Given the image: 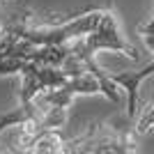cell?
<instances>
[{
    "instance_id": "4",
    "label": "cell",
    "mask_w": 154,
    "mask_h": 154,
    "mask_svg": "<svg viewBox=\"0 0 154 154\" xmlns=\"http://www.w3.org/2000/svg\"><path fill=\"white\" fill-rule=\"evenodd\" d=\"M134 129H136V134H147L149 129H154V101L145 108V113L140 115V120Z\"/></svg>"
},
{
    "instance_id": "2",
    "label": "cell",
    "mask_w": 154,
    "mask_h": 154,
    "mask_svg": "<svg viewBox=\"0 0 154 154\" xmlns=\"http://www.w3.org/2000/svg\"><path fill=\"white\" fill-rule=\"evenodd\" d=\"M71 51H74L76 58H94L99 51H117V53L129 55L131 60L140 58V53L122 37L117 19L110 9H101V16L97 21V26L88 35L71 39Z\"/></svg>"
},
{
    "instance_id": "3",
    "label": "cell",
    "mask_w": 154,
    "mask_h": 154,
    "mask_svg": "<svg viewBox=\"0 0 154 154\" xmlns=\"http://www.w3.org/2000/svg\"><path fill=\"white\" fill-rule=\"evenodd\" d=\"M143 39H145V46H147L149 51H154V35H143ZM154 74V60L149 64H145L143 69L138 71H117V74H110V78H113V83L120 85L122 90H127V117L129 120H134L136 117V103H138V88H140V83L145 81L147 76H152Z\"/></svg>"
},
{
    "instance_id": "6",
    "label": "cell",
    "mask_w": 154,
    "mask_h": 154,
    "mask_svg": "<svg viewBox=\"0 0 154 154\" xmlns=\"http://www.w3.org/2000/svg\"><path fill=\"white\" fill-rule=\"evenodd\" d=\"M140 37L143 35H154V16H152V21H147V23H145V26H140Z\"/></svg>"
},
{
    "instance_id": "5",
    "label": "cell",
    "mask_w": 154,
    "mask_h": 154,
    "mask_svg": "<svg viewBox=\"0 0 154 154\" xmlns=\"http://www.w3.org/2000/svg\"><path fill=\"white\" fill-rule=\"evenodd\" d=\"M26 60L21 58H0V76H7V74H21Z\"/></svg>"
},
{
    "instance_id": "1",
    "label": "cell",
    "mask_w": 154,
    "mask_h": 154,
    "mask_svg": "<svg viewBox=\"0 0 154 154\" xmlns=\"http://www.w3.org/2000/svg\"><path fill=\"white\" fill-rule=\"evenodd\" d=\"M62 152H115V154H127V152H138L136 143V129L131 120H110L103 124H94L88 129V134L64 140Z\"/></svg>"
}]
</instances>
